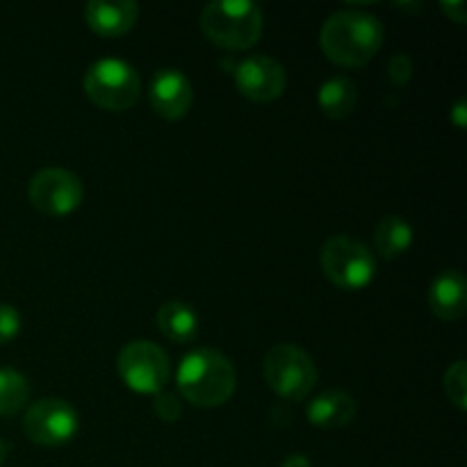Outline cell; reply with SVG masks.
<instances>
[{
	"instance_id": "cell-17",
	"label": "cell",
	"mask_w": 467,
	"mask_h": 467,
	"mask_svg": "<svg viewBox=\"0 0 467 467\" xmlns=\"http://www.w3.org/2000/svg\"><path fill=\"white\" fill-rule=\"evenodd\" d=\"M317 105L328 119H347L358 105V87L345 76L328 78L317 91Z\"/></svg>"
},
{
	"instance_id": "cell-4",
	"label": "cell",
	"mask_w": 467,
	"mask_h": 467,
	"mask_svg": "<svg viewBox=\"0 0 467 467\" xmlns=\"http://www.w3.org/2000/svg\"><path fill=\"white\" fill-rule=\"evenodd\" d=\"M324 274L345 292H360L377 278L379 265L374 251L351 235H333L324 242L319 254Z\"/></svg>"
},
{
	"instance_id": "cell-12",
	"label": "cell",
	"mask_w": 467,
	"mask_h": 467,
	"mask_svg": "<svg viewBox=\"0 0 467 467\" xmlns=\"http://www.w3.org/2000/svg\"><path fill=\"white\" fill-rule=\"evenodd\" d=\"M140 18V7L132 0H91L85 7V21L99 36L117 39L128 35Z\"/></svg>"
},
{
	"instance_id": "cell-9",
	"label": "cell",
	"mask_w": 467,
	"mask_h": 467,
	"mask_svg": "<svg viewBox=\"0 0 467 467\" xmlns=\"http://www.w3.org/2000/svg\"><path fill=\"white\" fill-rule=\"evenodd\" d=\"M78 429H80V420H78L76 409L59 397L35 401L23 418L26 436L41 447L67 445L76 438Z\"/></svg>"
},
{
	"instance_id": "cell-25",
	"label": "cell",
	"mask_w": 467,
	"mask_h": 467,
	"mask_svg": "<svg viewBox=\"0 0 467 467\" xmlns=\"http://www.w3.org/2000/svg\"><path fill=\"white\" fill-rule=\"evenodd\" d=\"M281 467H313V465H310L308 456H304V454H292V456H287L285 461H283Z\"/></svg>"
},
{
	"instance_id": "cell-11",
	"label": "cell",
	"mask_w": 467,
	"mask_h": 467,
	"mask_svg": "<svg viewBox=\"0 0 467 467\" xmlns=\"http://www.w3.org/2000/svg\"><path fill=\"white\" fill-rule=\"evenodd\" d=\"M150 105L167 121H178L190 112L194 103V87L190 78L178 68H162L150 80Z\"/></svg>"
},
{
	"instance_id": "cell-10",
	"label": "cell",
	"mask_w": 467,
	"mask_h": 467,
	"mask_svg": "<svg viewBox=\"0 0 467 467\" xmlns=\"http://www.w3.org/2000/svg\"><path fill=\"white\" fill-rule=\"evenodd\" d=\"M235 85L244 99L254 103H272L287 87V73L269 55H249L235 67Z\"/></svg>"
},
{
	"instance_id": "cell-5",
	"label": "cell",
	"mask_w": 467,
	"mask_h": 467,
	"mask_svg": "<svg viewBox=\"0 0 467 467\" xmlns=\"http://www.w3.org/2000/svg\"><path fill=\"white\" fill-rule=\"evenodd\" d=\"M87 99L108 112H126L140 100V73L128 62L117 57H103L87 68L82 78Z\"/></svg>"
},
{
	"instance_id": "cell-13",
	"label": "cell",
	"mask_w": 467,
	"mask_h": 467,
	"mask_svg": "<svg viewBox=\"0 0 467 467\" xmlns=\"http://www.w3.org/2000/svg\"><path fill=\"white\" fill-rule=\"evenodd\" d=\"M429 306L436 317L445 322H456L467 310V283L463 272L447 269L433 278L429 287Z\"/></svg>"
},
{
	"instance_id": "cell-22",
	"label": "cell",
	"mask_w": 467,
	"mask_h": 467,
	"mask_svg": "<svg viewBox=\"0 0 467 467\" xmlns=\"http://www.w3.org/2000/svg\"><path fill=\"white\" fill-rule=\"evenodd\" d=\"M155 413L164 420V422H176L181 418V401H178L176 395L171 392H160L155 397Z\"/></svg>"
},
{
	"instance_id": "cell-20",
	"label": "cell",
	"mask_w": 467,
	"mask_h": 467,
	"mask_svg": "<svg viewBox=\"0 0 467 467\" xmlns=\"http://www.w3.org/2000/svg\"><path fill=\"white\" fill-rule=\"evenodd\" d=\"M21 333V315L14 306L0 304V345H7Z\"/></svg>"
},
{
	"instance_id": "cell-24",
	"label": "cell",
	"mask_w": 467,
	"mask_h": 467,
	"mask_svg": "<svg viewBox=\"0 0 467 467\" xmlns=\"http://www.w3.org/2000/svg\"><path fill=\"white\" fill-rule=\"evenodd\" d=\"M451 123H454L459 130H465V126H467V100L465 99H459L456 100L454 108H451Z\"/></svg>"
},
{
	"instance_id": "cell-1",
	"label": "cell",
	"mask_w": 467,
	"mask_h": 467,
	"mask_svg": "<svg viewBox=\"0 0 467 467\" xmlns=\"http://www.w3.org/2000/svg\"><path fill=\"white\" fill-rule=\"evenodd\" d=\"M319 46L333 64L360 68L374 59L383 46V23L358 9H342L324 21Z\"/></svg>"
},
{
	"instance_id": "cell-6",
	"label": "cell",
	"mask_w": 467,
	"mask_h": 467,
	"mask_svg": "<svg viewBox=\"0 0 467 467\" xmlns=\"http://www.w3.org/2000/svg\"><path fill=\"white\" fill-rule=\"evenodd\" d=\"M263 374L267 386L285 401H304L317 383L315 360L308 351L292 342H283L267 351Z\"/></svg>"
},
{
	"instance_id": "cell-26",
	"label": "cell",
	"mask_w": 467,
	"mask_h": 467,
	"mask_svg": "<svg viewBox=\"0 0 467 467\" xmlns=\"http://www.w3.org/2000/svg\"><path fill=\"white\" fill-rule=\"evenodd\" d=\"M5 459H7V442H5L3 438H0V467H3Z\"/></svg>"
},
{
	"instance_id": "cell-2",
	"label": "cell",
	"mask_w": 467,
	"mask_h": 467,
	"mask_svg": "<svg viewBox=\"0 0 467 467\" xmlns=\"http://www.w3.org/2000/svg\"><path fill=\"white\" fill-rule=\"evenodd\" d=\"M178 392L199 409H219L235 395V365L222 351L201 347L190 351L178 365Z\"/></svg>"
},
{
	"instance_id": "cell-15",
	"label": "cell",
	"mask_w": 467,
	"mask_h": 467,
	"mask_svg": "<svg viewBox=\"0 0 467 467\" xmlns=\"http://www.w3.org/2000/svg\"><path fill=\"white\" fill-rule=\"evenodd\" d=\"M155 324L167 340L178 342V345H190L199 333V315L190 304H182V301H167L160 306Z\"/></svg>"
},
{
	"instance_id": "cell-19",
	"label": "cell",
	"mask_w": 467,
	"mask_h": 467,
	"mask_svg": "<svg viewBox=\"0 0 467 467\" xmlns=\"http://www.w3.org/2000/svg\"><path fill=\"white\" fill-rule=\"evenodd\" d=\"M442 386H445V395L451 404L459 410L467 409V363L465 360H456L454 365H450V369L445 372L442 379Z\"/></svg>"
},
{
	"instance_id": "cell-23",
	"label": "cell",
	"mask_w": 467,
	"mask_h": 467,
	"mask_svg": "<svg viewBox=\"0 0 467 467\" xmlns=\"http://www.w3.org/2000/svg\"><path fill=\"white\" fill-rule=\"evenodd\" d=\"M441 9L445 12L447 18H451V21L456 23H465L467 21V5L463 0H442L441 3Z\"/></svg>"
},
{
	"instance_id": "cell-18",
	"label": "cell",
	"mask_w": 467,
	"mask_h": 467,
	"mask_svg": "<svg viewBox=\"0 0 467 467\" xmlns=\"http://www.w3.org/2000/svg\"><path fill=\"white\" fill-rule=\"evenodd\" d=\"M30 400V383L16 369H0V415H16Z\"/></svg>"
},
{
	"instance_id": "cell-8",
	"label": "cell",
	"mask_w": 467,
	"mask_h": 467,
	"mask_svg": "<svg viewBox=\"0 0 467 467\" xmlns=\"http://www.w3.org/2000/svg\"><path fill=\"white\" fill-rule=\"evenodd\" d=\"M27 199L32 208L46 217H67L85 201V187L73 171L62 167L41 169L27 185Z\"/></svg>"
},
{
	"instance_id": "cell-3",
	"label": "cell",
	"mask_w": 467,
	"mask_h": 467,
	"mask_svg": "<svg viewBox=\"0 0 467 467\" xmlns=\"http://www.w3.org/2000/svg\"><path fill=\"white\" fill-rule=\"evenodd\" d=\"M263 9L246 0H217L201 12V30L223 50H249L263 35Z\"/></svg>"
},
{
	"instance_id": "cell-21",
	"label": "cell",
	"mask_w": 467,
	"mask_h": 467,
	"mask_svg": "<svg viewBox=\"0 0 467 467\" xmlns=\"http://www.w3.org/2000/svg\"><path fill=\"white\" fill-rule=\"evenodd\" d=\"M388 78L395 87L409 85V80L413 78V62L406 53L392 55L390 62H388Z\"/></svg>"
},
{
	"instance_id": "cell-14",
	"label": "cell",
	"mask_w": 467,
	"mask_h": 467,
	"mask_svg": "<svg viewBox=\"0 0 467 467\" xmlns=\"http://www.w3.org/2000/svg\"><path fill=\"white\" fill-rule=\"evenodd\" d=\"M358 413V404L345 390H327L315 397L306 409V418L313 427L319 429H345L349 427Z\"/></svg>"
},
{
	"instance_id": "cell-7",
	"label": "cell",
	"mask_w": 467,
	"mask_h": 467,
	"mask_svg": "<svg viewBox=\"0 0 467 467\" xmlns=\"http://www.w3.org/2000/svg\"><path fill=\"white\" fill-rule=\"evenodd\" d=\"M121 381L140 395H160L171 379V360L150 340L128 342L117 356Z\"/></svg>"
},
{
	"instance_id": "cell-16",
	"label": "cell",
	"mask_w": 467,
	"mask_h": 467,
	"mask_svg": "<svg viewBox=\"0 0 467 467\" xmlns=\"http://www.w3.org/2000/svg\"><path fill=\"white\" fill-rule=\"evenodd\" d=\"M413 226L400 214H386L374 226V249L383 260H397L413 244Z\"/></svg>"
}]
</instances>
